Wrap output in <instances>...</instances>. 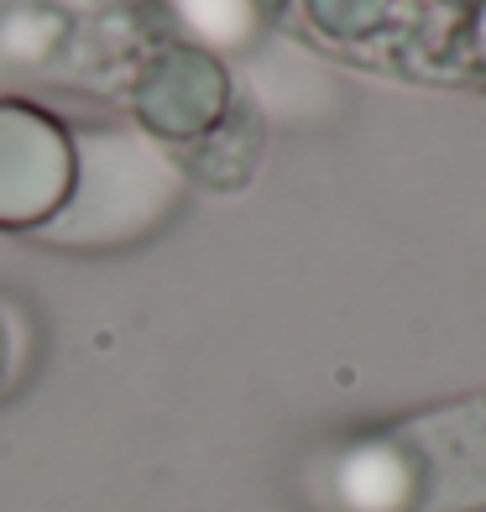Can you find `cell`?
<instances>
[{"label": "cell", "instance_id": "cell-2", "mask_svg": "<svg viewBox=\"0 0 486 512\" xmlns=\"http://www.w3.org/2000/svg\"><path fill=\"white\" fill-rule=\"evenodd\" d=\"M74 157L63 131L27 105H0V225L48 220L68 194Z\"/></svg>", "mask_w": 486, "mask_h": 512}, {"label": "cell", "instance_id": "cell-3", "mask_svg": "<svg viewBox=\"0 0 486 512\" xmlns=\"http://www.w3.org/2000/svg\"><path fill=\"white\" fill-rule=\"evenodd\" d=\"M131 100L147 131L168 136V142H199L230 110V84L225 68L199 48H162L142 63Z\"/></svg>", "mask_w": 486, "mask_h": 512}, {"label": "cell", "instance_id": "cell-4", "mask_svg": "<svg viewBox=\"0 0 486 512\" xmlns=\"http://www.w3.org/2000/svg\"><path fill=\"white\" fill-rule=\"evenodd\" d=\"M183 162V173H189L194 183H210V189H241L246 173H251V162H257V115H220V126L215 131H204L199 142H189L178 152Z\"/></svg>", "mask_w": 486, "mask_h": 512}, {"label": "cell", "instance_id": "cell-1", "mask_svg": "<svg viewBox=\"0 0 486 512\" xmlns=\"http://www.w3.org/2000/svg\"><path fill=\"white\" fill-rule=\"evenodd\" d=\"M372 492L361 512H476L486 507V403L408 418L361 455Z\"/></svg>", "mask_w": 486, "mask_h": 512}, {"label": "cell", "instance_id": "cell-5", "mask_svg": "<svg viewBox=\"0 0 486 512\" xmlns=\"http://www.w3.org/2000/svg\"><path fill=\"white\" fill-rule=\"evenodd\" d=\"M304 11H309V21H314L324 37L361 42V37H372L382 21H387L392 0H304Z\"/></svg>", "mask_w": 486, "mask_h": 512}]
</instances>
